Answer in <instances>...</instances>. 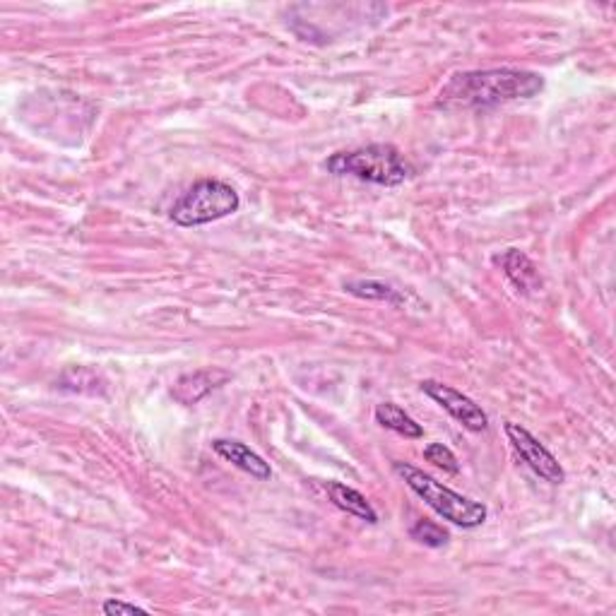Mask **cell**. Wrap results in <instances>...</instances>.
Masks as SVG:
<instances>
[{
    "mask_svg": "<svg viewBox=\"0 0 616 616\" xmlns=\"http://www.w3.org/2000/svg\"><path fill=\"white\" fill-rule=\"evenodd\" d=\"M544 90L542 75L518 68L455 73L438 94L446 109H489L515 99H530Z\"/></svg>",
    "mask_w": 616,
    "mask_h": 616,
    "instance_id": "cell-1",
    "label": "cell"
},
{
    "mask_svg": "<svg viewBox=\"0 0 616 616\" xmlns=\"http://www.w3.org/2000/svg\"><path fill=\"white\" fill-rule=\"evenodd\" d=\"M393 470L405 479L407 487H410L414 494L431 508V511H436L443 520H448V523L472 530V527H479L484 520H487L489 511L484 503L472 501L467 499V496L458 494V491L443 487L441 482H436L434 477L417 470L414 465H407V462H393Z\"/></svg>",
    "mask_w": 616,
    "mask_h": 616,
    "instance_id": "cell-2",
    "label": "cell"
},
{
    "mask_svg": "<svg viewBox=\"0 0 616 616\" xmlns=\"http://www.w3.org/2000/svg\"><path fill=\"white\" fill-rule=\"evenodd\" d=\"M325 169L337 176H354L378 186H400L412 176V167L393 145H369L352 152H337L325 162Z\"/></svg>",
    "mask_w": 616,
    "mask_h": 616,
    "instance_id": "cell-3",
    "label": "cell"
},
{
    "mask_svg": "<svg viewBox=\"0 0 616 616\" xmlns=\"http://www.w3.org/2000/svg\"><path fill=\"white\" fill-rule=\"evenodd\" d=\"M239 193L229 183L217 179H203L193 183L179 203L171 207V219L179 227H200L217 222L239 210Z\"/></svg>",
    "mask_w": 616,
    "mask_h": 616,
    "instance_id": "cell-4",
    "label": "cell"
},
{
    "mask_svg": "<svg viewBox=\"0 0 616 616\" xmlns=\"http://www.w3.org/2000/svg\"><path fill=\"white\" fill-rule=\"evenodd\" d=\"M506 434H508V441L513 443L515 453L520 455V460H523L525 465L535 472V475L542 477L544 482H552V484L564 482L566 479L564 467L559 465V460L549 453V448H544L542 443L530 434V431L523 429L520 424L508 422Z\"/></svg>",
    "mask_w": 616,
    "mask_h": 616,
    "instance_id": "cell-5",
    "label": "cell"
},
{
    "mask_svg": "<svg viewBox=\"0 0 616 616\" xmlns=\"http://www.w3.org/2000/svg\"><path fill=\"white\" fill-rule=\"evenodd\" d=\"M422 390L429 395L431 400L446 410L455 422L465 426L467 431H484L489 426V417L475 400H470L467 395H462L460 390L450 388L438 381H422Z\"/></svg>",
    "mask_w": 616,
    "mask_h": 616,
    "instance_id": "cell-6",
    "label": "cell"
},
{
    "mask_svg": "<svg viewBox=\"0 0 616 616\" xmlns=\"http://www.w3.org/2000/svg\"><path fill=\"white\" fill-rule=\"evenodd\" d=\"M212 448H215L217 455H222L224 460L231 462V465L248 472L251 477L260 479V482L272 477L270 462H265L258 453H253L246 443L231 441V438H217V441H212Z\"/></svg>",
    "mask_w": 616,
    "mask_h": 616,
    "instance_id": "cell-7",
    "label": "cell"
},
{
    "mask_svg": "<svg viewBox=\"0 0 616 616\" xmlns=\"http://www.w3.org/2000/svg\"><path fill=\"white\" fill-rule=\"evenodd\" d=\"M227 378H229V373L217 371V369L186 373V376H181L174 388H171V395H174L179 402H183V405H195V402H198L200 398H205L210 390H215L217 385H222Z\"/></svg>",
    "mask_w": 616,
    "mask_h": 616,
    "instance_id": "cell-8",
    "label": "cell"
},
{
    "mask_svg": "<svg viewBox=\"0 0 616 616\" xmlns=\"http://www.w3.org/2000/svg\"><path fill=\"white\" fill-rule=\"evenodd\" d=\"M496 263L501 265L503 272H506V277L511 280L515 287H518V292H532V289H537L539 284V275H537V268L535 263H532L530 258L525 256V253L515 251V248H511V251H506L503 256L496 258Z\"/></svg>",
    "mask_w": 616,
    "mask_h": 616,
    "instance_id": "cell-9",
    "label": "cell"
},
{
    "mask_svg": "<svg viewBox=\"0 0 616 616\" xmlns=\"http://www.w3.org/2000/svg\"><path fill=\"white\" fill-rule=\"evenodd\" d=\"M328 494H330V501H333L337 508H342V511L354 515V518L366 520V523H371V525L378 523V513L373 511V506L366 501V496L361 494V491L347 487V484H340V482H328Z\"/></svg>",
    "mask_w": 616,
    "mask_h": 616,
    "instance_id": "cell-10",
    "label": "cell"
},
{
    "mask_svg": "<svg viewBox=\"0 0 616 616\" xmlns=\"http://www.w3.org/2000/svg\"><path fill=\"white\" fill-rule=\"evenodd\" d=\"M376 422L383 426V429L395 431V434L405 436V438H422L424 429L422 424H417L414 419L407 414L402 407L393 405V402H383V405L376 407Z\"/></svg>",
    "mask_w": 616,
    "mask_h": 616,
    "instance_id": "cell-11",
    "label": "cell"
},
{
    "mask_svg": "<svg viewBox=\"0 0 616 616\" xmlns=\"http://www.w3.org/2000/svg\"><path fill=\"white\" fill-rule=\"evenodd\" d=\"M345 289L349 294L359 296V299H371V301H388V304H402V294L398 289L388 287V284L376 282V280H357L347 282Z\"/></svg>",
    "mask_w": 616,
    "mask_h": 616,
    "instance_id": "cell-12",
    "label": "cell"
},
{
    "mask_svg": "<svg viewBox=\"0 0 616 616\" xmlns=\"http://www.w3.org/2000/svg\"><path fill=\"white\" fill-rule=\"evenodd\" d=\"M410 537L417 539L419 544H424V547H431V549H438V547H446L448 544V530H443L441 525L431 523V520H417L410 527Z\"/></svg>",
    "mask_w": 616,
    "mask_h": 616,
    "instance_id": "cell-13",
    "label": "cell"
},
{
    "mask_svg": "<svg viewBox=\"0 0 616 616\" xmlns=\"http://www.w3.org/2000/svg\"><path fill=\"white\" fill-rule=\"evenodd\" d=\"M424 458L429 462H434L436 467H441L443 472H450V475H458V472H460L458 458H455L453 450L443 446V443H431V446H426Z\"/></svg>",
    "mask_w": 616,
    "mask_h": 616,
    "instance_id": "cell-14",
    "label": "cell"
},
{
    "mask_svg": "<svg viewBox=\"0 0 616 616\" xmlns=\"http://www.w3.org/2000/svg\"><path fill=\"white\" fill-rule=\"evenodd\" d=\"M102 612L106 616H114V614H150L147 609L138 607V604H130V602H123V600H106Z\"/></svg>",
    "mask_w": 616,
    "mask_h": 616,
    "instance_id": "cell-15",
    "label": "cell"
}]
</instances>
